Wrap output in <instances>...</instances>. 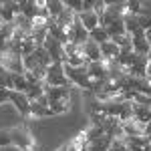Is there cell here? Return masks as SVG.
Listing matches in <instances>:
<instances>
[{
    "label": "cell",
    "mask_w": 151,
    "mask_h": 151,
    "mask_svg": "<svg viewBox=\"0 0 151 151\" xmlns=\"http://www.w3.org/2000/svg\"><path fill=\"white\" fill-rule=\"evenodd\" d=\"M0 147H14L18 151H36V137L26 125L0 129Z\"/></svg>",
    "instance_id": "6da1fadb"
},
{
    "label": "cell",
    "mask_w": 151,
    "mask_h": 151,
    "mask_svg": "<svg viewBox=\"0 0 151 151\" xmlns=\"http://www.w3.org/2000/svg\"><path fill=\"white\" fill-rule=\"evenodd\" d=\"M45 95L48 99V107L55 115L67 113L70 109V89L65 87H45Z\"/></svg>",
    "instance_id": "7a4b0ae2"
},
{
    "label": "cell",
    "mask_w": 151,
    "mask_h": 151,
    "mask_svg": "<svg viewBox=\"0 0 151 151\" xmlns=\"http://www.w3.org/2000/svg\"><path fill=\"white\" fill-rule=\"evenodd\" d=\"M65 75L70 81V85H79L85 91H93V81L87 73V67H70V65H65Z\"/></svg>",
    "instance_id": "3957f363"
},
{
    "label": "cell",
    "mask_w": 151,
    "mask_h": 151,
    "mask_svg": "<svg viewBox=\"0 0 151 151\" xmlns=\"http://www.w3.org/2000/svg\"><path fill=\"white\" fill-rule=\"evenodd\" d=\"M45 83L48 87H65V89H70L73 85L67 79L65 75V65L63 63H52L47 69V77H45Z\"/></svg>",
    "instance_id": "277c9868"
},
{
    "label": "cell",
    "mask_w": 151,
    "mask_h": 151,
    "mask_svg": "<svg viewBox=\"0 0 151 151\" xmlns=\"http://www.w3.org/2000/svg\"><path fill=\"white\" fill-rule=\"evenodd\" d=\"M67 38H69V42H73V45H79V47H83V45L89 40V32L85 30V26L81 24L79 16H77V18H75V22H73L69 28H67Z\"/></svg>",
    "instance_id": "5b68a950"
},
{
    "label": "cell",
    "mask_w": 151,
    "mask_h": 151,
    "mask_svg": "<svg viewBox=\"0 0 151 151\" xmlns=\"http://www.w3.org/2000/svg\"><path fill=\"white\" fill-rule=\"evenodd\" d=\"M42 47L47 48V52L50 55V60L52 63H67V57H65V48H63V45L58 42V40H55L52 36H47L45 38V45Z\"/></svg>",
    "instance_id": "8992f818"
},
{
    "label": "cell",
    "mask_w": 151,
    "mask_h": 151,
    "mask_svg": "<svg viewBox=\"0 0 151 151\" xmlns=\"http://www.w3.org/2000/svg\"><path fill=\"white\" fill-rule=\"evenodd\" d=\"M125 73L129 77H135V79H145V75H147V55H137L135 52V58H133V63L129 65V69Z\"/></svg>",
    "instance_id": "52a82bcc"
},
{
    "label": "cell",
    "mask_w": 151,
    "mask_h": 151,
    "mask_svg": "<svg viewBox=\"0 0 151 151\" xmlns=\"http://www.w3.org/2000/svg\"><path fill=\"white\" fill-rule=\"evenodd\" d=\"M10 101L12 105L18 109V113L22 117H30V99L26 97V93H18V91H10Z\"/></svg>",
    "instance_id": "ba28073f"
},
{
    "label": "cell",
    "mask_w": 151,
    "mask_h": 151,
    "mask_svg": "<svg viewBox=\"0 0 151 151\" xmlns=\"http://www.w3.org/2000/svg\"><path fill=\"white\" fill-rule=\"evenodd\" d=\"M129 38H131V47H133V50H135L137 55H149V52H151L149 45H147V38H145V30H143V28L135 30L133 35H129Z\"/></svg>",
    "instance_id": "9c48e42d"
},
{
    "label": "cell",
    "mask_w": 151,
    "mask_h": 151,
    "mask_svg": "<svg viewBox=\"0 0 151 151\" xmlns=\"http://www.w3.org/2000/svg\"><path fill=\"white\" fill-rule=\"evenodd\" d=\"M87 73H89L91 81H107V75H109V70H107V65H105L103 60L89 63V65H87Z\"/></svg>",
    "instance_id": "30bf717a"
},
{
    "label": "cell",
    "mask_w": 151,
    "mask_h": 151,
    "mask_svg": "<svg viewBox=\"0 0 151 151\" xmlns=\"http://www.w3.org/2000/svg\"><path fill=\"white\" fill-rule=\"evenodd\" d=\"M81 50H83V57L87 58L89 63H97V60H101V48H99V45L93 42L91 38L81 47Z\"/></svg>",
    "instance_id": "8fae6325"
},
{
    "label": "cell",
    "mask_w": 151,
    "mask_h": 151,
    "mask_svg": "<svg viewBox=\"0 0 151 151\" xmlns=\"http://www.w3.org/2000/svg\"><path fill=\"white\" fill-rule=\"evenodd\" d=\"M18 14H20V6H18V2H2L0 20H4V22H12Z\"/></svg>",
    "instance_id": "7c38bea8"
},
{
    "label": "cell",
    "mask_w": 151,
    "mask_h": 151,
    "mask_svg": "<svg viewBox=\"0 0 151 151\" xmlns=\"http://www.w3.org/2000/svg\"><path fill=\"white\" fill-rule=\"evenodd\" d=\"M133 119L141 123V125H147L151 121V105H137L133 103Z\"/></svg>",
    "instance_id": "4fadbf2b"
},
{
    "label": "cell",
    "mask_w": 151,
    "mask_h": 151,
    "mask_svg": "<svg viewBox=\"0 0 151 151\" xmlns=\"http://www.w3.org/2000/svg\"><path fill=\"white\" fill-rule=\"evenodd\" d=\"M12 35H14V24L12 22H4L0 20V52H4L8 42H10Z\"/></svg>",
    "instance_id": "5bb4252c"
},
{
    "label": "cell",
    "mask_w": 151,
    "mask_h": 151,
    "mask_svg": "<svg viewBox=\"0 0 151 151\" xmlns=\"http://www.w3.org/2000/svg\"><path fill=\"white\" fill-rule=\"evenodd\" d=\"M99 48H101V60L103 63H111V60H115L119 57V47H117L115 42H111V40L99 45Z\"/></svg>",
    "instance_id": "9a60e30c"
},
{
    "label": "cell",
    "mask_w": 151,
    "mask_h": 151,
    "mask_svg": "<svg viewBox=\"0 0 151 151\" xmlns=\"http://www.w3.org/2000/svg\"><path fill=\"white\" fill-rule=\"evenodd\" d=\"M18 6H20V14L26 16V18H30V20H35L36 14H38V0H22V2H18Z\"/></svg>",
    "instance_id": "2e32d148"
},
{
    "label": "cell",
    "mask_w": 151,
    "mask_h": 151,
    "mask_svg": "<svg viewBox=\"0 0 151 151\" xmlns=\"http://www.w3.org/2000/svg\"><path fill=\"white\" fill-rule=\"evenodd\" d=\"M79 20H81V24L85 26L87 32H91V30H95V28L99 26V18H97V14H95L93 10L91 12H81V14H79Z\"/></svg>",
    "instance_id": "e0dca14e"
},
{
    "label": "cell",
    "mask_w": 151,
    "mask_h": 151,
    "mask_svg": "<svg viewBox=\"0 0 151 151\" xmlns=\"http://www.w3.org/2000/svg\"><path fill=\"white\" fill-rule=\"evenodd\" d=\"M55 113L50 111V107L40 105L38 101H30V117H52Z\"/></svg>",
    "instance_id": "ac0fdd59"
},
{
    "label": "cell",
    "mask_w": 151,
    "mask_h": 151,
    "mask_svg": "<svg viewBox=\"0 0 151 151\" xmlns=\"http://www.w3.org/2000/svg\"><path fill=\"white\" fill-rule=\"evenodd\" d=\"M123 22H125V32H127V35H133L135 30H139V28H141L139 16H135V14H129V12H125V16H123Z\"/></svg>",
    "instance_id": "d6986e66"
},
{
    "label": "cell",
    "mask_w": 151,
    "mask_h": 151,
    "mask_svg": "<svg viewBox=\"0 0 151 151\" xmlns=\"http://www.w3.org/2000/svg\"><path fill=\"white\" fill-rule=\"evenodd\" d=\"M89 38H91L93 42H97V45H103V42H107V40H109L107 28H105V26H97L95 30H91V32H89Z\"/></svg>",
    "instance_id": "ffe728a7"
},
{
    "label": "cell",
    "mask_w": 151,
    "mask_h": 151,
    "mask_svg": "<svg viewBox=\"0 0 151 151\" xmlns=\"http://www.w3.org/2000/svg\"><path fill=\"white\" fill-rule=\"evenodd\" d=\"M45 6H47V10H48V14H50V18H57L58 14L65 10V2H57V0L45 2Z\"/></svg>",
    "instance_id": "44dd1931"
},
{
    "label": "cell",
    "mask_w": 151,
    "mask_h": 151,
    "mask_svg": "<svg viewBox=\"0 0 151 151\" xmlns=\"http://www.w3.org/2000/svg\"><path fill=\"white\" fill-rule=\"evenodd\" d=\"M6 77H8V70L4 69V67H0V89H8V81H6ZM10 91V89H8Z\"/></svg>",
    "instance_id": "7402d4cb"
},
{
    "label": "cell",
    "mask_w": 151,
    "mask_h": 151,
    "mask_svg": "<svg viewBox=\"0 0 151 151\" xmlns=\"http://www.w3.org/2000/svg\"><path fill=\"white\" fill-rule=\"evenodd\" d=\"M4 101H10V91L8 89H0V103Z\"/></svg>",
    "instance_id": "603a6c76"
},
{
    "label": "cell",
    "mask_w": 151,
    "mask_h": 151,
    "mask_svg": "<svg viewBox=\"0 0 151 151\" xmlns=\"http://www.w3.org/2000/svg\"><path fill=\"white\" fill-rule=\"evenodd\" d=\"M145 79L151 81V52L147 55V75H145Z\"/></svg>",
    "instance_id": "cb8c5ba5"
},
{
    "label": "cell",
    "mask_w": 151,
    "mask_h": 151,
    "mask_svg": "<svg viewBox=\"0 0 151 151\" xmlns=\"http://www.w3.org/2000/svg\"><path fill=\"white\" fill-rule=\"evenodd\" d=\"M143 135H145V137H151V121L145 125V129H143Z\"/></svg>",
    "instance_id": "d4e9b609"
},
{
    "label": "cell",
    "mask_w": 151,
    "mask_h": 151,
    "mask_svg": "<svg viewBox=\"0 0 151 151\" xmlns=\"http://www.w3.org/2000/svg\"><path fill=\"white\" fill-rule=\"evenodd\" d=\"M145 38H147V45H149V48H151V28L145 30Z\"/></svg>",
    "instance_id": "484cf974"
},
{
    "label": "cell",
    "mask_w": 151,
    "mask_h": 151,
    "mask_svg": "<svg viewBox=\"0 0 151 151\" xmlns=\"http://www.w3.org/2000/svg\"><path fill=\"white\" fill-rule=\"evenodd\" d=\"M125 151H129V149H125Z\"/></svg>",
    "instance_id": "4316f807"
}]
</instances>
